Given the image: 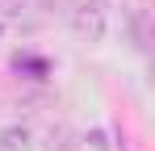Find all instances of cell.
<instances>
[{
	"label": "cell",
	"mask_w": 155,
	"mask_h": 151,
	"mask_svg": "<svg viewBox=\"0 0 155 151\" xmlns=\"http://www.w3.org/2000/svg\"><path fill=\"white\" fill-rule=\"evenodd\" d=\"M0 151H34L29 126H4L0 130Z\"/></svg>",
	"instance_id": "7a4b0ae2"
},
{
	"label": "cell",
	"mask_w": 155,
	"mask_h": 151,
	"mask_svg": "<svg viewBox=\"0 0 155 151\" xmlns=\"http://www.w3.org/2000/svg\"><path fill=\"white\" fill-rule=\"evenodd\" d=\"M29 8V0H0V21H8V17H21Z\"/></svg>",
	"instance_id": "3957f363"
},
{
	"label": "cell",
	"mask_w": 155,
	"mask_h": 151,
	"mask_svg": "<svg viewBox=\"0 0 155 151\" xmlns=\"http://www.w3.org/2000/svg\"><path fill=\"white\" fill-rule=\"evenodd\" d=\"M67 21H71V29H76L80 42H101L105 38V13L97 8V4H76V8H67Z\"/></svg>",
	"instance_id": "6da1fadb"
},
{
	"label": "cell",
	"mask_w": 155,
	"mask_h": 151,
	"mask_svg": "<svg viewBox=\"0 0 155 151\" xmlns=\"http://www.w3.org/2000/svg\"><path fill=\"white\" fill-rule=\"evenodd\" d=\"M0 34H4V21H0Z\"/></svg>",
	"instance_id": "277c9868"
}]
</instances>
